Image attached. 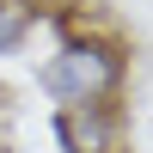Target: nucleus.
Here are the masks:
<instances>
[{
	"mask_svg": "<svg viewBox=\"0 0 153 153\" xmlns=\"http://www.w3.org/2000/svg\"><path fill=\"white\" fill-rule=\"evenodd\" d=\"M49 104H117L129 86V43L110 31H61L55 55L37 68Z\"/></svg>",
	"mask_w": 153,
	"mask_h": 153,
	"instance_id": "1",
	"label": "nucleus"
},
{
	"mask_svg": "<svg viewBox=\"0 0 153 153\" xmlns=\"http://www.w3.org/2000/svg\"><path fill=\"white\" fill-rule=\"evenodd\" d=\"M37 25H43V6L37 0H0V55H19Z\"/></svg>",
	"mask_w": 153,
	"mask_h": 153,
	"instance_id": "3",
	"label": "nucleus"
},
{
	"mask_svg": "<svg viewBox=\"0 0 153 153\" xmlns=\"http://www.w3.org/2000/svg\"><path fill=\"white\" fill-rule=\"evenodd\" d=\"M61 153H123V110L117 104H61L49 117Z\"/></svg>",
	"mask_w": 153,
	"mask_h": 153,
	"instance_id": "2",
	"label": "nucleus"
},
{
	"mask_svg": "<svg viewBox=\"0 0 153 153\" xmlns=\"http://www.w3.org/2000/svg\"><path fill=\"white\" fill-rule=\"evenodd\" d=\"M6 104H12V92H6V86H0V110H6Z\"/></svg>",
	"mask_w": 153,
	"mask_h": 153,
	"instance_id": "4",
	"label": "nucleus"
}]
</instances>
